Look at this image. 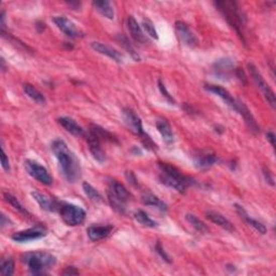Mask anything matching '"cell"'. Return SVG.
Instances as JSON below:
<instances>
[{
  "label": "cell",
  "mask_w": 276,
  "mask_h": 276,
  "mask_svg": "<svg viewBox=\"0 0 276 276\" xmlns=\"http://www.w3.org/2000/svg\"><path fill=\"white\" fill-rule=\"evenodd\" d=\"M63 275H78L79 271L78 269H76L75 266H67L65 267V270L62 272Z\"/></svg>",
  "instance_id": "43"
},
{
  "label": "cell",
  "mask_w": 276,
  "mask_h": 276,
  "mask_svg": "<svg viewBox=\"0 0 276 276\" xmlns=\"http://www.w3.org/2000/svg\"><path fill=\"white\" fill-rule=\"evenodd\" d=\"M125 177H126V179L128 180V182L131 183V185H133V186H138L137 178H136V176L134 175L133 172H131V171L126 172V173H125Z\"/></svg>",
  "instance_id": "41"
},
{
  "label": "cell",
  "mask_w": 276,
  "mask_h": 276,
  "mask_svg": "<svg viewBox=\"0 0 276 276\" xmlns=\"http://www.w3.org/2000/svg\"><path fill=\"white\" fill-rule=\"evenodd\" d=\"M263 175H264V178L266 180L267 183H270L271 186H274V177H273V175L271 173V171L269 170V168L267 167H263Z\"/></svg>",
  "instance_id": "40"
},
{
  "label": "cell",
  "mask_w": 276,
  "mask_h": 276,
  "mask_svg": "<svg viewBox=\"0 0 276 276\" xmlns=\"http://www.w3.org/2000/svg\"><path fill=\"white\" fill-rule=\"evenodd\" d=\"M186 219H187V221L189 222V224L196 230V231L201 232V233H206L207 231H209V228H207V226L204 224V222L201 219H198L195 216V215L187 214L186 215Z\"/></svg>",
  "instance_id": "32"
},
{
  "label": "cell",
  "mask_w": 276,
  "mask_h": 276,
  "mask_svg": "<svg viewBox=\"0 0 276 276\" xmlns=\"http://www.w3.org/2000/svg\"><path fill=\"white\" fill-rule=\"evenodd\" d=\"M47 235V230L43 227H34L30 228L27 230H23V231H19L17 233H14L11 239L14 242L18 243H26V242H30V241H35L38 239H42Z\"/></svg>",
  "instance_id": "11"
},
{
  "label": "cell",
  "mask_w": 276,
  "mask_h": 276,
  "mask_svg": "<svg viewBox=\"0 0 276 276\" xmlns=\"http://www.w3.org/2000/svg\"><path fill=\"white\" fill-rule=\"evenodd\" d=\"M235 210H236L237 214H239L240 216H241V218L244 219L245 222H247V224H248L250 227L254 228V229L256 230V231H258L260 234H265V233H266V231H267L266 227H265L263 224H261V222H260V221L256 220V219H254V218H251V217L249 216V215L247 214V212L244 210V207H243V206H241V205H239V204H235Z\"/></svg>",
  "instance_id": "23"
},
{
  "label": "cell",
  "mask_w": 276,
  "mask_h": 276,
  "mask_svg": "<svg viewBox=\"0 0 276 276\" xmlns=\"http://www.w3.org/2000/svg\"><path fill=\"white\" fill-rule=\"evenodd\" d=\"M59 215L60 218L69 227L80 226L87 218V213L82 207L67 203H64L59 207Z\"/></svg>",
  "instance_id": "6"
},
{
  "label": "cell",
  "mask_w": 276,
  "mask_h": 276,
  "mask_svg": "<svg viewBox=\"0 0 276 276\" xmlns=\"http://www.w3.org/2000/svg\"><path fill=\"white\" fill-rule=\"evenodd\" d=\"M23 90H24L25 94L29 97L32 98L34 102H36L37 104H40V105H44L45 103H47V99H45L44 95L41 93V92L36 89L34 86H32V84L29 83H25L24 86H23Z\"/></svg>",
  "instance_id": "28"
},
{
  "label": "cell",
  "mask_w": 276,
  "mask_h": 276,
  "mask_svg": "<svg viewBox=\"0 0 276 276\" xmlns=\"http://www.w3.org/2000/svg\"><path fill=\"white\" fill-rule=\"evenodd\" d=\"M127 27L129 30V34H131L133 39L138 43H148L147 37L144 35L143 29L141 25L138 24V22L135 20L134 17H128L127 18Z\"/></svg>",
  "instance_id": "24"
},
{
  "label": "cell",
  "mask_w": 276,
  "mask_h": 276,
  "mask_svg": "<svg viewBox=\"0 0 276 276\" xmlns=\"http://www.w3.org/2000/svg\"><path fill=\"white\" fill-rule=\"evenodd\" d=\"M156 126L158 128L159 133L161 134V136H162L163 141L166 144L171 145L175 142V136H174L173 128H172L171 124L168 123V121H166L165 119H159L156 122Z\"/></svg>",
  "instance_id": "25"
},
{
  "label": "cell",
  "mask_w": 276,
  "mask_h": 276,
  "mask_svg": "<svg viewBox=\"0 0 276 276\" xmlns=\"http://www.w3.org/2000/svg\"><path fill=\"white\" fill-rule=\"evenodd\" d=\"M53 22L55 23V25L58 27V29L62 30V32L69 38H80L84 36V34L77 27L75 23L67 19L66 17H62V15L54 17L53 18Z\"/></svg>",
  "instance_id": "12"
},
{
  "label": "cell",
  "mask_w": 276,
  "mask_h": 276,
  "mask_svg": "<svg viewBox=\"0 0 276 276\" xmlns=\"http://www.w3.org/2000/svg\"><path fill=\"white\" fill-rule=\"evenodd\" d=\"M92 134L95 135L101 142H109V143H118L117 137L114 136L109 131H107L104 127L99 126L97 124H91L90 131Z\"/></svg>",
  "instance_id": "26"
},
{
  "label": "cell",
  "mask_w": 276,
  "mask_h": 276,
  "mask_svg": "<svg viewBox=\"0 0 276 276\" xmlns=\"http://www.w3.org/2000/svg\"><path fill=\"white\" fill-rule=\"evenodd\" d=\"M234 68L235 66H234L233 60L229 57H225V58H220L216 60L213 65L212 71L218 79L227 80L228 78L231 77L232 72L235 71Z\"/></svg>",
  "instance_id": "13"
},
{
  "label": "cell",
  "mask_w": 276,
  "mask_h": 276,
  "mask_svg": "<svg viewBox=\"0 0 276 276\" xmlns=\"http://www.w3.org/2000/svg\"><path fill=\"white\" fill-rule=\"evenodd\" d=\"M159 168L161 171L160 181L163 185L170 187L177 191L179 193H185L187 189L195 183L193 178L183 175L177 167L173 166L170 163L159 162Z\"/></svg>",
  "instance_id": "2"
},
{
  "label": "cell",
  "mask_w": 276,
  "mask_h": 276,
  "mask_svg": "<svg viewBox=\"0 0 276 276\" xmlns=\"http://www.w3.org/2000/svg\"><path fill=\"white\" fill-rule=\"evenodd\" d=\"M22 261L33 275H44L55 265L56 257L48 251H32L23 255Z\"/></svg>",
  "instance_id": "3"
},
{
  "label": "cell",
  "mask_w": 276,
  "mask_h": 276,
  "mask_svg": "<svg viewBox=\"0 0 276 276\" xmlns=\"http://www.w3.org/2000/svg\"><path fill=\"white\" fill-rule=\"evenodd\" d=\"M82 188H83L84 193L87 194V196L90 198V200H92V201H96V202H101V201H103V196H102V194L99 193L98 191H97L94 187H92L89 182H83V183H82Z\"/></svg>",
  "instance_id": "34"
},
{
  "label": "cell",
  "mask_w": 276,
  "mask_h": 276,
  "mask_svg": "<svg viewBox=\"0 0 276 276\" xmlns=\"http://www.w3.org/2000/svg\"><path fill=\"white\" fill-rule=\"evenodd\" d=\"M86 137H87V143H88L91 155L93 156V158L97 161V162L99 163L106 162L107 156H106L105 150L102 147V142L91 132L86 134Z\"/></svg>",
  "instance_id": "14"
},
{
  "label": "cell",
  "mask_w": 276,
  "mask_h": 276,
  "mask_svg": "<svg viewBox=\"0 0 276 276\" xmlns=\"http://www.w3.org/2000/svg\"><path fill=\"white\" fill-rule=\"evenodd\" d=\"M142 201L145 205L156 207V209H158L161 212L167 211V205L162 200H161V198H159L157 195L152 194L150 192H145L142 195Z\"/></svg>",
  "instance_id": "27"
},
{
  "label": "cell",
  "mask_w": 276,
  "mask_h": 276,
  "mask_svg": "<svg viewBox=\"0 0 276 276\" xmlns=\"http://www.w3.org/2000/svg\"><path fill=\"white\" fill-rule=\"evenodd\" d=\"M113 231V226H91L88 228V236L91 241L97 242L108 237Z\"/></svg>",
  "instance_id": "19"
},
{
  "label": "cell",
  "mask_w": 276,
  "mask_h": 276,
  "mask_svg": "<svg viewBox=\"0 0 276 276\" xmlns=\"http://www.w3.org/2000/svg\"><path fill=\"white\" fill-rule=\"evenodd\" d=\"M218 162V156L210 151H201L196 156H194V164L200 170H209V168Z\"/></svg>",
  "instance_id": "17"
},
{
  "label": "cell",
  "mask_w": 276,
  "mask_h": 276,
  "mask_svg": "<svg viewBox=\"0 0 276 276\" xmlns=\"http://www.w3.org/2000/svg\"><path fill=\"white\" fill-rule=\"evenodd\" d=\"M206 218L211 220L213 224L219 226L220 228L227 230V231L229 232H233L234 231V226L231 221H230L229 219H227L224 215H221L217 212H213V211H209L206 212Z\"/></svg>",
  "instance_id": "22"
},
{
  "label": "cell",
  "mask_w": 276,
  "mask_h": 276,
  "mask_svg": "<svg viewBox=\"0 0 276 276\" xmlns=\"http://www.w3.org/2000/svg\"><path fill=\"white\" fill-rule=\"evenodd\" d=\"M14 269H15V264L13 259L8 258V259H3L2 263H0V273L4 276H11L14 274Z\"/></svg>",
  "instance_id": "35"
},
{
  "label": "cell",
  "mask_w": 276,
  "mask_h": 276,
  "mask_svg": "<svg viewBox=\"0 0 276 276\" xmlns=\"http://www.w3.org/2000/svg\"><path fill=\"white\" fill-rule=\"evenodd\" d=\"M236 111L239 112L241 116L244 118L245 123L247 124L248 128L250 129V132H252L254 134H258L260 132V127L257 123L256 119L252 116L250 110L248 109V107L245 105L240 99H237V109Z\"/></svg>",
  "instance_id": "18"
},
{
  "label": "cell",
  "mask_w": 276,
  "mask_h": 276,
  "mask_svg": "<svg viewBox=\"0 0 276 276\" xmlns=\"http://www.w3.org/2000/svg\"><path fill=\"white\" fill-rule=\"evenodd\" d=\"M107 197L114 211L119 214H124L131 194L123 183L116 179H109L107 186Z\"/></svg>",
  "instance_id": "5"
},
{
  "label": "cell",
  "mask_w": 276,
  "mask_h": 276,
  "mask_svg": "<svg viewBox=\"0 0 276 276\" xmlns=\"http://www.w3.org/2000/svg\"><path fill=\"white\" fill-rule=\"evenodd\" d=\"M122 116H123L124 122L126 126L129 128V131L135 135L140 136L141 138L146 135L143 127L142 119L137 116V113L133 109L124 108L123 111H122Z\"/></svg>",
  "instance_id": "10"
},
{
  "label": "cell",
  "mask_w": 276,
  "mask_h": 276,
  "mask_svg": "<svg viewBox=\"0 0 276 276\" xmlns=\"http://www.w3.org/2000/svg\"><path fill=\"white\" fill-rule=\"evenodd\" d=\"M32 196L34 197V200L39 204V206L43 211L54 212L56 211V209H58L57 202L55 200H53V198H51L47 194L39 192V191H33Z\"/></svg>",
  "instance_id": "21"
},
{
  "label": "cell",
  "mask_w": 276,
  "mask_h": 276,
  "mask_svg": "<svg viewBox=\"0 0 276 276\" xmlns=\"http://www.w3.org/2000/svg\"><path fill=\"white\" fill-rule=\"evenodd\" d=\"M24 167L28 175L32 176L37 181L43 183L45 186H50L53 183V178L49 171L40 163L36 162L34 160L27 159L24 162Z\"/></svg>",
  "instance_id": "8"
},
{
  "label": "cell",
  "mask_w": 276,
  "mask_h": 276,
  "mask_svg": "<svg viewBox=\"0 0 276 276\" xmlns=\"http://www.w3.org/2000/svg\"><path fill=\"white\" fill-rule=\"evenodd\" d=\"M266 138H267V141L270 142V144L272 145V147L275 148V134L272 132V131H269L266 133Z\"/></svg>",
  "instance_id": "44"
},
{
  "label": "cell",
  "mask_w": 276,
  "mask_h": 276,
  "mask_svg": "<svg viewBox=\"0 0 276 276\" xmlns=\"http://www.w3.org/2000/svg\"><path fill=\"white\" fill-rule=\"evenodd\" d=\"M205 90H207L211 93L219 96L222 101H224L230 108L236 111L237 109V99H235L229 92L220 86H216V84H211V83H206L205 84Z\"/></svg>",
  "instance_id": "15"
},
{
  "label": "cell",
  "mask_w": 276,
  "mask_h": 276,
  "mask_svg": "<svg viewBox=\"0 0 276 276\" xmlns=\"http://www.w3.org/2000/svg\"><path fill=\"white\" fill-rule=\"evenodd\" d=\"M249 74L251 76L252 80L255 81V83L257 84V87L259 88V90L261 91V93L263 94L265 101L267 102L273 109H275L276 106V99H275V94L273 90L270 88L269 84L266 83V81L264 80V78L262 77V75L259 73V71L257 69V67L252 64V63H248L247 64Z\"/></svg>",
  "instance_id": "7"
},
{
  "label": "cell",
  "mask_w": 276,
  "mask_h": 276,
  "mask_svg": "<svg viewBox=\"0 0 276 276\" xmlns=\"http://www.w3.org/2000/svg\"><path fill=\"white\" fill-rule=\"evenodd\" d=\"M0 62H2V69H3V72H6V60L4 57H2V60H0Z\"/></svg>",
  "instance_id": "45"
},
{
  "label": "cell",
  "mask_w": 276,
  "mask_h": 276,
  "mask_svg": "<svg viewBox=\"0 0 276 276\" xmlns=\"http://www.w3.org/2000/svg\"><path fill=\"white\" fill-rule=\"evenodd\" d=\"M3 155H2V165H3V168L6 171V172H10V162H9V159H8L7 155H6V151H5V148L3 147Z\"/></svg>",
  "instance_id": "39"
},
{
  "label": "cell",
  "mask_w": 276,
  "mask_h": 276,
  "mask_svg": "<svg viewBox=\"0 0 276 276\" xmlns=\"http://www.w3.org/2000/svg\"><path fill=\"white\" fill-rule=\"evenodd\" d=\"M117 40L120 42V44L122 45V47H123L126 50V52L128 53V54L136 60V62H140L141 56L138 55V53L135 51V49L133 48V45L131 44V42H129V40L127 39V38L124 35H118L117 36Z\"/></svg>",
  "instance_id": "31"
},
{
  "label": "cell",
  "mask_w": 276,
  "mask_h": 276,
  "mask_svg": "<svg viewBox=\"0 0 276 276\" xmlns=\"http://www.w3.org/2000/svg\"><path fill=\"white\" fill-rule=\"evenodd\" d=\"M58 123L62 125L68 133H71L72 135L76 137H81V136H86V132L81 125H79L77 122L69 118V117H60L57 119Z\"/></svg>",
  "instance_id": "20"
},
{
  "label": "cell",
  "mask_w": 276,
  "mask_h": 276,
  "mask_svg": "<svg viewBox=\"0 0 276 276\" xmlns=\"http://www.w3.org/2000/svg\"><path fill=\"white\" fill-rule=\"evenodd\" d=\"M175 29H176V34H177L179 40L187 45L189 48H194L198 44V40L194 33L192 32V29L190 28V26L187 24V23L182 22V21H177L175 23Z\"/></svg>",
  "instance_id": "9"
},
{
  "label": "cell",
  "mask_w": 276,
  "mask_h": 276,
  "mask_svg": "<svg viewBox=\"0 0 276 276\" xmlns=\"http://www.w3.org/2000/svg\"><path fill=\"white\" fill-rule=\"evenodd\" d=\"M93 6L95 9L103 15V17L107 18L108 20L114 19V10L110 2H106V0H102V2H94Z\"/></svg>",
  "instance_id": "29"
},
{
  "label": "cell",
  "mask_w": 276,
  "mask_h": 276,
  "mask_svg": "<svg viewBox=\"0 0 276 276\" xmlns=\"http://www.w3.org/2000/svg\"><path fill=\"white\" fill-rule=\"evenodd\" d=\"M134 219L138 222V224H141L142 226L144 227H148V228H156L158 226L157 222L155 220H152L150 217H149V215L142 211V210H138L134 213Z\"/></svg>",
  "instance_id": "30"
},
{
  "label": "cell",
  "mask_w": 276,
  "mask_h": 276,
  "mask_svg": "<svg viewBox=\"0 0 276 276\" xmlns=\"http://www.w3.org/2000/svg\"><path fill=\"white\" fill-rule=\"evenodd\" d=\"M235 75L237 78H239L244 84H247V80H246V76L244 74V71L242 68H236L235 69Z\"/></svg>",
  "instance_id": "42"
},
{
  "label": "cell",
  "mask_w": 276,
  "mask_h": 276,
  "mask_svg": "<svg viewBox=\"0 0 276 276\" xmlns=\"http://www.w3.org/2000/svg\"><path fill=\"white\" fill-rule=\"evenodd\" d=\"M155 248H156V251L160 255V257L162 258V259L164 260V261H166L167 263H172L171 257L166 254V251L164 250V248H163V246H162V244H161L160 242H157Z\"/></svg>",
  "instance_id": "38"
},
{
  "label": "cell",
  "mask_w": 276,
  "mask_h": 276,
  "mask_svg": "<svg viewBox=\"0 0 276 276\" xmlns=\"http://www.w3.org/2000/svg\"><path fill=\"white\" fill-rule=\"evenodd\" d=\"M143 28L149 37L153 38V39H157V40L159 39V35H158V32L155 27V24H153V23L149 19L143 20Z\"/></svg>",
  "instance_id": "36"
},
{
  "label": "cell",
  "mask_w": 276,
  "mask_h": 276,
  "mask_svg": "<svg viewBox=\"0 0 276 276\" xmlns=\"http://www.w3.org/2000/svg\"><path fill=\"white\" fill-rule=\"evenodd\" d=\"M52 151L58 161L60 170L69 182H75L81 177V165L75 153L69 149L67 144L62 140H55L52 143Z\"/></svg>",
  "instance_id": "1"
},
{
  "label": "cell",
  "mask_w": 276,
  "mask_h": 276,
  "mask_svg": "<svg viewBox=\"0 0 276 276\" xmlns=\"http://www.w3.org/2000/svg\"><path fill=\"white\" fill-rule=\"evenodd\" d=\"M215 6L218 8V10L224 15L230 26L234 28L236 34L241 37V39L244 42H246L244 39L243 32L245 24H246V19H245L239 5L235 2H216Z\"/></svg>",
  "instance_id": "4"
},
{
  "label": "cell",
  "mask_w": 276,
  "mask_h": 276,
  "mask_svg": "<svg viewBox=\"0 0 276 276\" xmlns=\"http://www.w3.org/2000/svg\"><path fill=\"white\" fill-rule=\"evenodd\" d=\"M158 87H159V90H160V92H161V94H162V95L167 99L168 102H170L171 104H175V103H176V102H175V99L173 98V96L170 94V92L167 91L164 82H163L162 80H161V79L158 80Z\"/></svg>",
  "instance_id": "37"
},
{
  "label": "cell",
  "mask_w": 276,
  "mask_h": 276,
  "mask_svg": "<svg viewBox=\"0 0 276 276\" xmlns=\"http://www.w3.org/2000/svg\"><path fill=\"white\" fill-rule=\"evenodd\" d=\"M4 197H5L6 202L9 203V204L13 207L14 210H17L19 213H21V214H23V215H25V216H29L30 214L28 213V211L25 209L24 206H23V205L19 202L18 198L15 197L14 195H12L11 193L6 192V193L4 194Z\"/></svg>",
  "instance_id": "33"
},
{
  "label": "cell",
  "mask_w": 276,
  "mask_h": 276,
  "mask_svg": "<svg viewBox=\"0 0 276 276\" xmlns=\"http://www.w3.org/2000/svg\"><path fill=\"white\" fill-rule=\"evenodd\" d=\"M91 48L93 49L95 52L99 53V54L108 56L109 58L113 59L114 62H117L119 64L123 63L124 57L121 54V52H119L118 50H116L112 47H109V45L95 41V42H91Z\"/></svg>",
  "instance_id": "16"
}]
</instances>
